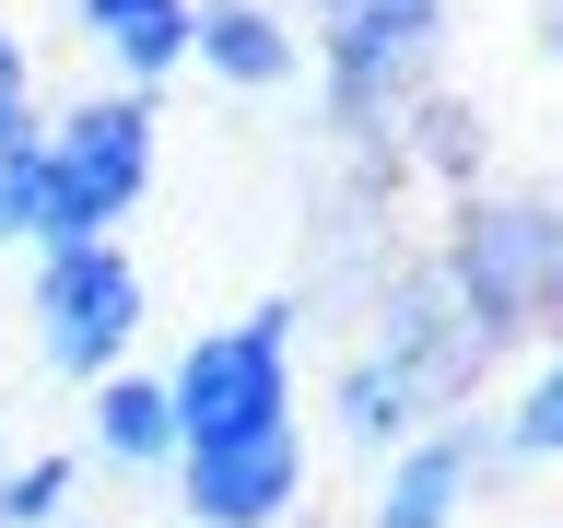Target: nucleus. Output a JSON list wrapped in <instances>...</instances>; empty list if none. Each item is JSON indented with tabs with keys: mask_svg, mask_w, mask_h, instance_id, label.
Masks as SVG:
<instances>
[{
	"mask_svg": "<svg viewBox=\"0 0 563 528\" xmlns=\"http://www.w3.org/2000/svg\"><path fill=\"white\" fill-rule=\"evenodd\" d=\"M482 470H493V435L457 422V411L399 435V458H387V482H376V528H457V505H470Z\"/></svg>",
	"mask_w": 563,
	"mask_h": 528,
	"instance_id": "0eeeda50",
	"label": "nucleus"
},
{
	"mask_svg": "<svg viewBox=\"0 0 563 528\" xmlns=\"http://www.w3.org/2000/svg\"><path fill=\"white\" fill-rule=\"evenodd\" d=\"M422 411H434V387H422L399 352H364L341 376V435L352 447H399V435H422Z\"/></svg>",
	"mask_w": 563,
	"mask_h": 528,
	"instance_id": "9b49d317",
	"label": "nucleus"
},
{
	"mask_svg": "<svg viewBox=\"0 0 563 528\" xmlns=\"http://www.w3.org/2000/svg\"><path fill=\"white\" fill-rule=\"evenodd\" d=\"M317 12H329V0H317Z\"/></svg>",
	"mask_w": 563,
	"mask_h": 528,
	"instance_id": "f3484780",
	"label": "nucleus"
},
{
	"mask_svg": "<svg viewBox=\"0 0 563 528\" xmlns=\"http://www.w3.org/2000/svg\"><path fill=\"white\" fill-rule=\"evenodd\" d=\"M176 505H188V528H282L306 505V422L176 447Z\"/></svg>",
	"mask_w": 563,
	"mask_h": 528,
	"instance_id": "20e7f679",
	"label": "nucleus"
},
{
	"mask_svg": "<svg viewBox=\"0 0 563 528\" xmlns=\"http://www.w3.org/2000/svg\"><path fill=\"white\" fill-rule=\"evenodd\" d=\"M0 246H35V106L0 118Z\"/></svg>",
	"mask_w": 563,
	"mask_h": 528,
	"instance_id": "f8f14e48",
	"label": "nucleus"
},
{
	"mask_svg": "<svg viewBox=\"0 0 563 528\" xmlns=\"http://www.w3.org/2000/svg\"><path fill=\"white\" fill-rule=\"evenodd\" d=\"M176 447H223V435H271L294 422V294H271L258 317H223L165 364Z\"/></svg>",
	"mask_w": 563,
	"mask_h": 528,
	"instance_id": "f03ea898",
	"label": "nucleus"
},
{
	"mask_svg": "<svg viewBox=\"0 0 563 528\" xmlns=\"http://www.w3.org/2000/svg\"><path fill=\"white\" fill-rule=\"evenodd\" d=\"M35 106V59H24V35L0 24V118H24Z\"/></svg>",
	"mask_w": 563,
	"mask_h": 528,
	"instance_id": "2eb2a0df",
	"label": "nucleus"
},
{
	"mask_svg": "<svg viewBox=\"0 0 563 528\" xmlns=\"http://www.w3.org/2000/svg\"><path fill=\"white\" fill-rule=\"evenodd\" d=\"M188 59L223 82V95H282L306 70V35L282 24L271 0H188Z\"/></svg>",
	"mask_w": 563,
	"mask_h": 528,
	"instance_id": "6e6552de",
	"label": "nucleus"
},
{
	"mask_svg": "<svg viewBox=\"0 0 563 528\" xmlns=\"http://www.w3.org/2000/svg\"><path fill=\"white\" fill-rule=\"evenodd\" d=\"M59 505H70V458L59 447L24 458V470H0V528H59Z\"/></svg>",
	"mask_w": 563,
	"mask_h": 528,
	"instance_id": "4468645a",
	"label": "nucleus"
},
{
	"mask_svg": "<svg viewBox=\"0 0 563 528\" xmlns=\"http://www.w3.org/2000/svg\"><path fill=\"white\" fill-rule=\"evenodd\" d=\"M329 12H352V0H329Z\"/></svg>",
	"mask_w": 563,
	"mask_h": 528,
	"instance_id": "dca6fc26",
	"label": "nucleus"
},
{
	"mask_svg": "<svg viewBox=\"0 0 563 528\" xmlns=\"http://www.w3.org/2000/svg\"><path fill=\"white\" fill-rule=\"evenodd\" d=\"M457 294L482 329H517L552 294V200H493L470 235H457Z\"/></svg>",
	"mask_w": 563,
	"mask_h": 528,
	"instance_id": "39448f33",
	"label": "nucleus"
},
{
	"mask_svg": "<svg viewBox=\"0 0 563 528\" xmlns=\"http://www.w3.org/2000/svg\"><path fill=\"white\" fill-rule=\"evenodd\" d=\"M153 188V95H95L70 106H35V246H82V235H118Z\"/></svg>",
	"mask_w": 563,
	"mask_h": 528,
	"instance_id": "f257e3e1",
	"label": "nucleus"
},
{
	"mask_svg": "<svg viewBox=\"0 0 563 528\" xmlns=\"http://www.w3.org/2000/svg\"><path fill=\"white\" fill-rule=\"evenodd\" d=\"M95 447L118 458V470H176L165 376H141V364H106V376H95Z\"/></svg>",
	"mask_w": 563,
	"mask_h": 528,
	"instance_id": "9d476101",
	"label": "nucleus"
},
{
	"mask_svg": "<svg viewBox=\"0 0 563 528\" xmlns=\"http://www.w3.org/2000/svg\"><path fill=\"white\" fill-rule=\"evenodd\" d=\"M434 47H446L434 0H352V12H329V82H341L352 118H376V95H399Z\"/></svg>",
	"mask_w": 563,
	"mask_h": 528,
	"instance_id": "423d86ee",
	"label": "nucleus"
},
{
	"mask_svg": "<svg viewBox=\"0 0 563 528\" xmlns=\"http://www.w3.org/2000/svg\"><path fill=\"white\" fill-rule=\"evenodd\" d=\"M24 317H35V364L70 387H95L106 364H130L141 341V271L118 235H82V246H35V282H24Z\"/></svg>",
	"mask_w": 563,
	"mask_h": 528,
	"instance_id": "7ed1b4c3",
	"label": "nucleus"
},
{
	"mask_svg": "<svg viewBox=\"0 0 563 528\" xmlns=\"http://www.w3.org/2000/svg\"><path fill=\"white\" fill-rule=\"evenodd\" d=\"M493 447L517 458V470H540V458L563 447V376H552V364H540V376L517 387V411H505V435H493Z\"/></svg>",
	"mask_w": 563,
	"mask_h": 528,
	"instance_id": "ddd939ff",
	"label": "nucleus"
},
{
	"mask_svg": "<svg viewBox=\"0 0 563 528\" xmlns=\"http://www.w3.org/2000/svg\"><path fill=\"white\" fill-rule=\"evenodd\" d=\"M70 35L118 70V95H165L188 70V0H70Z\"/></svg>",
	"mask_w": 563,
	"mask_h": 528,
	"instance_id": "1a4fd4ad",
	"label": "nucleus"
}]
</instances>
